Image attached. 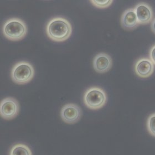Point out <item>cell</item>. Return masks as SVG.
I'll return each mask as SVG.
<instances>
[{"label":"cell","mask_w":155,"mask_h":155,"mask_svg":"<svg viewBox=\"0 0 155 155\" xmlns=\"http://www.w3.org/2000/svg\"><path fill=\"white\" fill-rule=\"evenodd\" d=\"M47 36L55 42H64L72 33L71 23L64 17L56 16L49 21L45 27Z\"/></svg>","instance_id":"obj_1"},{"label":"cell","mask_w":155,"mask_h":155,"mask_svg":"<svg viewBox=\"0 0 155 155\" xmlns=\"http://www.w3.org/2000/svg\"><path fill=\"white\" fill-rule=\"evenodd\" d=\"M2 33L7 38L17 41L23 38L27 35V27L22 19L13 17L4 23Z\"/></svg>","instance_id":"obj_2"},{"label":"cell","mask_w":155,"mask_h":155,"mask_svg":"<svg viewBox=\"0 0 155 155\" xmlns=\"http://www.w3.org/2000/svg\"><path fill=\"white\" fill-rule=\"evenodd\" d=\"M107 100L106 92L97 87L88 88L83 96L85 105L91 110H98L102 108L107 103Z\"/></svg>","instance_id":"obj_3"},{"label":"cell","mask_w":155,"mask_h":155,"mask_svg":"<svg viewBox=\"0 0 155 155\" xmlns=\"http://www.w3.org/2000/svg\"><path fill=\"white\" fill-rule=\"evenodd\" d=\"M35 69L26 61H20L14 65L11 71V77L17 84L22 85L29 82L34 77Z\"/></svg>","instance_id":"obj_4"},{"label":"cell","mask_w":155,"mask_h":155,"mask_svg":"<svg viewBox=\"0 0 155 155\" xmlns=\"http://www.w3.org/2000/svg\"><path fill=\"white\" fill-rule=\"evenodd\" d=\"M19 112V103L14 97H6L1 101L0 115L3 119L12 120L18 115Z\"/></svg>","instance_id":"obj_5"},{"label":"cell","mask_w":155,"mask_h":155,"mask_svg":"<svg viewBox=\"0 0 155 155\" xmlns=\"http://www.w3.org/2000/svg\"><path fill=\"white\" fill-rule=\"evenodd\" d=\"M82 111L77 104L69 103L65 105L61 110V117L64 123L74 124L81 119Z\"/></svg>","instance_id":"obj_6"},{"label":"cell","mask_w":155,"mask_h":155,"mask_svg":"<svg viewBox=\"0 0 155 155\" xmlns=\"http://www.w3.org/2000/svg\"><path fill=\"white\" fill-rule=\"evenodd\" d=\"M154 70V64L147 58H140L136 61L134 66L136 74L142 78L150 77L153 73Z\"/></svg>","instance_id":"obj_7"},{"label":"cell","mask_w":155,"mask_h":155,"mask_svg":"<svg viewBox=\"0 0 155 155\" xmlns=\"http://www.w3.org/2000/svg\"><path fill=\"white\" fill-rule=\"evenodd\" d=\"M134 8L140 25H146L152 21L153 12L151 7L148 3H137Z\"/></svg>","instance_id":"obj_8"},{"label":"cell","mask_w":155,"mask_h":155,"mask_svg":"<svg viewBox=\"0 0 155 155\" xmlns=\"http://www.w3.org/2000/svg\"><path fill=\"white\" fill-rule=\"evenodd\" d=\"M113 61L110 55L105 53H100L95 55L93 61L94 70L99 73H104L110 70Z\"/></svg>","instance_id":"obj_9"},{"label":"cell","mask_w":155,"mask_h":155,"mask_svg":"<svg viewBox=\"0 0 155 155\" xmlns=\"http://www.w3.org/2000/svg\"><path fill=\"white\" fill-rule=\"evenodd\" d=\"M120 22L123 28L128 31L135 29L140 25L135 10L133 8H128L123 12Z\"/></svg>","instance_id":"obj_10"},{"label":"cell","mask_w":155,"mask_h":155,"mask_svg":"<svg viewBox=\"0 0 155 155\" xmlns=\"http://www.w3.org/2000/svg\"><path fill=\"white\" fill-rule=\"evenodd\" d=\"M9 155H32V152L28 146L23 143H17L10 149Z\"/></svg>","instance_id":"obj_11"},{"label":"cell","mask_w":155,"mask_h":155,"mask_svg":"<svg viewBox=\"0 0 155 155\" xmlns=\"http://www.w3.org/2000/svg\"><path fill=\"white\" fill-rule=\"evenodd\" d=\"M147 130L151 135L155 137V113L151 114L146 121Z\"/></svg>","instance_id":"obj_12"},{"label":"cell","mask_w":155,"mask_h":155,"mask_svg":"<svg viewBox=\"0 0 155 155\" xmlns=\"http://www.w3.org/2000/svg\"><path fill=\"white\" fill-rule=\"evenodd\" d=\"M91 3H92L94 6L97 7L98 8H104L110 6L111 3L113 2V0H107V1H97V0H91Z\"/></svg>","instance_id":"obj_13"},{"label":"cell","mask_w":155,"mask_h":155,"mask_svg":"<svg viewBox=\"0 0 155 155\" xmlns=\"http://www.w3.org/2000/svg\"><path fill=\"white\" fill-rule=\"evenodd\" d=\"M149 57L153 63L155 64V45L150 48L149 52Z\"/></svg>","instance_id":"obj_14"},{"label":"cell","mask_w":155,"mask_h":155,"mask_svg":"<svg viewBox=\"0 0 155 155\" xmlns=\"http://www.w3.org/2000/svg\"><path fill=\"white\" fill-rule=\"evenodd\" d=\"M151 28L152 32L155 34V18L152 21V22H151Z\"/></svg>","instance_id":"obj_15"}]
</instances>
